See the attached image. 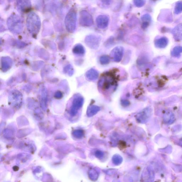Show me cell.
<instances>
[{
    "label": "cell",
    "mask_w": 182,
    "mask_h": 182,
    "mask_svg": "<svg viewBox=\"0 0 182 182\" xmlns=\"http://www.w3.org/2000/svg\"><path fill=\"white\" fill-rule=\"evenodd\" d=\"M62 95V93H61L60 92H57L55 95V96H57V97H58V96H59V97H60Z\"/></svg>",
    "instance_id": "d6986e66"
},
{
    "label": "cell",
    "mask_w": 182,
    "mask_h": 182,
    "mask_svg": "<svg viewBox=\"0 0 182 182\" xmlns=\"http://www.w3.org/2000/svg\"><path fill=\"white\" fill-rule=\"evenodd\" d=\"M173 37L175 40L177 41H180L182 40V23L177 25L172 32Z\"/></svg>",
    "instance_id": "52a82bcc"
},
{
    "label": "cell",
    "mask_w": 182,
    "mask_h": 182,
    "mask_svg": "<svg viewBox=\"0 0 182 182\" xmlns=\"http://www.w3.org/2000/svg\"><path fill=\"white\" fill-rule=\"evenodd\" d=\"M174 13L176 15H179L182 13V1H179L176 3Z\"/></svg>",
    "instance_id": "5bb4252c"
},
{
    "label": "cell",
    "mask_w": 182,
    "mask_h": 182,
    "mask_svg": "<svg viewBox=\"0 0 182 182\" xmlns=\"http://www.w3.org/2000/svg\"><path fill=\"white\" fill-rule=\"evenodd\" d=\"M117 86L115 77L110 73H105L98 83L99 89L104 93H112L116 89Z\"/></svg>",
    "instance_id": "6da1fadb"
},
{
    "label": "cell",
    "mask_w": 182,
    "mask_h": 182,
    "mask_svg": "<svg viewBox=\"0 0 182 182\" xmlns=\"http://www.w3.org/2000/svg\"><path fill=\"white\" fill-rule=\"evenodd\" d=\"M99 61L101 65H108L110 62V57L108 55H103L101 57Z\"/></svg>",
    "instance_id": "4fadbf2b"
},
{
    "label": "cell",
    "mask_w": 182,
    "mask_h": 182,
    "mask_svg": "<svg viewBox=\"0 0 182 182\" xmlns=\"http://www.w3.org/2000/svg\"><path fill=\"white\" fill-rule=\"evenodd\" d=\"M109 22V18L107 15H99L96 19V23L99 29H104L108 27Z\"/></svg>",
    "instance_id": "5b68a950"
},
{
    "label": "cell",
    "mask_w": 182,
    "mask_h": 182,
    "mask_svg": "<svg viewBox=\"0 0 182 182\" xmlns=\"http://www.w3.org/2000/svg\"><path fill=\"white\" fill-rule=\"evenodd\" d=\"M79 22L80 24L83 27H91L93 24V17L86 11L80 12Z\"/></svg>",
    "instance_id": "3957f363"
},
{
    "label": "cell",
    "mask_w": 182,
    "mask_h": 182,
    "mask_svg": "<svg viewBox=\"0 0 182 182\" xmlns=\"http://www.w3.org/2000/svg\"><path fill=\"white\" fill-rule=\"evenodd\" d=\"M168 44V40L166 37H162L158 39L155 41V46L157 48L160 49H163Z\"/></svg>",
    "instance_id": "9c48e42d"
},
{
    "label": "cell",
    "mask_w": 182,
    "mask_h": 182,
    "mask_svg": "<svg viewBox=\"0 0 182 182\" xmlns=\"http://www.w3.org/2000/svg\"><path fill=\"white\" fill-rule=\"evenodd\" d=\"M122 104L124 106H127L129 105V103L128 101L123 100L122 101Z\"/></svg>",
    "instance_id": "ac0fdd59"
},
{
    "label": "cell",
    "mask_w": 182,
    "mask_h": 182,
    "mask_svg": "<svg viewBox=\"0 0 182 182\" xmlns=\"http://www.w3.org/2000/svg\"><path fill=\"white\" fill-rule=\"evenodd\" d=\"M101 41V37L94 35H88L85 40V43L87 45L93 49H97L99 48Z\"/></svg>",
    "instance_id": "7a4b0ae2"
},
{
    "label": "cell",
    "mask_w": 182,
    "mask_h": 182,
    "mask_svg": "<svg viewBox=\"0 0 182 182\" xmlns=\"http://www.w3.org/2000/svg\"><path fill=\"white\" fill-rule=\"evenodd\" d=\"M121 158L118 156H115V157H113V161L115 163V164H119V163L121 162Z\"/></svg>",
    "instance_id": "e0dca14e"
},
{
    "label": "cell",
    "mask_w": 182,
    "mask_h": 182,
    "mask_svg": "<svg viewBox=\"0 0 182 182\" xmlns=\"http://www.w3.org/2000/svg\"><path fill=\"white\" fill-rule=\"evenodd\" d=\"M124 49L122 46H117L113 49L110 53V57L116 62H119L122 60Z\"/></svg>",
    "instance_id": "277c9868"
},
{
    "label": "cell",
    "mask_w": 182,
    "mask_h": 182,
    "mask_svg": "<svg viewBox=\"0 0 182 182\" xmlns=\"http://www.w3.org/2000/svg\"><path fill=\"white\" fill-rule=\"evenodd\" d=\"M86 76L87 79L90 81H95L98 79L99 73L97 70L94 68L87 70L86 74Z\"/></svg>",
    "instance_id": "ba28073f"
},
{
    "label": "cell",
    "mask_w": 182,
    "mask_h": 182,
    "mask_svg": "<svg viewBox=\"0 0 182 182\" xmlns=\"http://www.w3.org/2000/svg\"><path fill=\"white\" fill-rule=\"evenodd\" d=\"M141 20H142L143 23H150L151 18L150 15L148 14H146L142 17Z\"/></svg>",
    "instance_id": "2e32d148"
},
{
    "label": "cell",
    "mask_w": 182,
    "mask_h": 182,
    "mask_svg": "<svg viewBox=\"0 0 182 182\" xmlns=\"http://www.w3.org/2000/svg\"><path fill=\"white\" fill-rule=\"evenodd\" d=\"M182 53V46H176L174 47L171 52V55L175 57H178Z\"/></svg>",
    "instance_id": "8fae6325"
},
{
    "label": "cell",
    "mask_w": 182,
    "mask_h": 182,
    "mask_svg": "<svg viewBox=\"0 0 182 182\" xmlns=\"http://www.w3.org/2000/svg\"><path fill=\"white\" fill-rule=\"evenodd\" d=\"M77 15L75 12L73 11L69 15V30L70 32L74 31L76 27Z\"/></svg>",
    "instance_id": "8992f818"
},
{
    "label": "cell",
    "mask_w": 182,
    "mask_h": 182,
    "mask_svg": "<svg viewBox=\"0 0 182 182\" xmlns=\"http://www.w3.org/2000/svg\"><path fill=\"white\" fill-rule=\"evenodd\" d=\"M73 53L78 55L83 56L85 53V49L83 46L81 44H77L73 48Z\"/></svg>",
    "instance_id": "30bf717a"
},
{
    "label": "cell",
    "mask_w": 182,
    "mask_h": 182,
    "mask_svg": "<svg viewBox=\"0 0 182 182\" xmlns=\"http://www.w3.org/2000/svg\"><path fill=\"white\" fill-rule=\"evenodd\" d=\"M146 0H133V3L135 6L138 8L142 7L146 3Z\"/></svg>",
    "instance_id": "9a60e30c"
},
{
    "label": "cell",
    "mask_w": 182,
    "mask_h": 182,
    "mask_svg": "<svg viewBox=\"0 0 182 182\" xmlns=\"http://www.w3.org/2000/svg\"><path fill=\"white\" fill-rule=\"evenodd\" d=\"M100 110V108L98 106L92 105L88 108L87 110V115L89 116H91L96 114Z\"/></svg>",
    "instance_id": "7c38bea8"
},
{
    "label": "cell",
    "mask_w": 182,
    "mask_h": 182,
    "mask_svg": "<svg viewBox=\"0 0 182 182\" xmlns=\"http://www.w3.org/2000/svg\"><path fill=\"white\" fill-rule=\"evenodd\" d=\"M153 1H157V0H153Z\"/></svg>",
    "instance_id": "ffe728a7"
}]
</instances>
